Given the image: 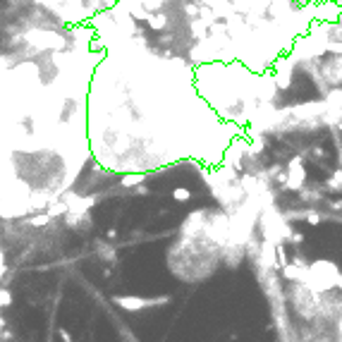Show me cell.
<instances>
[{
    "label": "cell",
    "mask_w": 342,
    "mask_h": 342,
    "mask_svg": "<svg viewBox=\"0 0 342 342\" xmlns=\"http://www.w3.org/2000/svg\"><path fill=\"white\" fill-rule=\"evenodd\" d=\"M168 301H170V297H158V299H146V297H134V294H115L113 297V304L124 309V311H144V309L161 306Z\"/></svg>",
    "instance_id": "6da1fadb"
},
{
    "label": "cell",
    "mask_w": 342,
    "mask_h": 342,
    "mask_svg": "<svg viewBox=\"0 0 342 342\" xmlns=\"http://www.w3.org/2000/svg\"><path fill=\"white\" fill-rule=\"evenodd\" d=\"M65 220H67V228H72V230H82V228H89V230H91V218H89V213H67Z\"/></svg>",
    "instance_id": "7a4b0ae2"
},
{
    "label": "cell",
    "mask_w": 342,
    "mask_h": 342,
    "mask_svg": "<svg viewBox=\"0 0 342 342\" xmlns=\"http://www.w3.org/2000/svg\"><path fill=\"white\" fill-rule=\"evenodd\" d=\"M46 213H48L51 218H57V216H67V213H69V206L65 204V201H55V204L51 206Z\"/></svg>",
    "instance_id": "3957f363"
},
{
    "label": "cell",
    "mask_w": 342,
    "mask_h": 342,
    "mask_svg": "<svg viewBox=\"0 0 342 342\" xmlns=\"http://www.w3.org/2000/svg\"><path fill=\"white\" fill-rule=\"evenodd\" d=\"M51 220H53V218H51L48 213H39V216H31L27 223L31 225V228H43V225H48Z\"/></svg>",
    "instance_id": "277c9868"
},
{
    "label": "cell",
    "mask_w": 342,
    "mask_h": 342,
    "mask_svg": "<svg viewBox=\"0 0 342 342\" xmlns=\"http://www.w3.org/2000/svg\"><path fill=\"white\" fill-rule=\"evenodd\" d=\"M5 306H12V292L7 287H0V309Z\"/></svg>",
    "instance_id": "5b68a950"
},
{
    "label": "cell",
    "mask_w": 342,
    "mask_h": 342,
    "mask_svg": "<svg viewBox=\"0 0 342 342\" xmlns=\"http://www.w3.org/2000/svg\"><path fill=\"white\" fill-rule=\"evenodd\" d=\"M139 182H141V175H124L122 177L124 187H134V184H139Z\"/></svg>",
    "instance_id": "8992f818"
},
{
    "label": "cell",
    "mask_w": 342,
    "mask_h": 342,
    "mask_svg": "<svg viewBox=\"0 0 342 342\" xmlns=\"http://www.w3.org/2000/svg\"><path fill=\"white\" fill-rule=\"evenodd\" d=\"M149 24H151L153 29H161V27L165 24V17H151V19H149Z\"/></svg>",
    "instance_id": "52a82bcc"
},
{
    "label": "cell",
    "mask_w": 342,
    "mask_h": 342,
    "mask_svg": "<svg viewBox=\"0 0 342 342\" xmlns=\"http://www.w3.org/2000/svg\"><path fill=\"white\" fill-rule=\"evenodd\" d=\"M175 199H177V201H187V199H189V192L179 187V189H175Z\"/></svg>",
    "instance_id": "ba28073f"
},
{
    "label": "cell",
    "mask_w": 342,
    "mask_h": 342,
    "mask_svg": "<svg viewBox=\"0 0 342 342\" xmlns=\"http://www.w3.org/2000/svg\"><path fill=\"white\" fill-rule=\"evenodd\" d=\"M57 335H60V340H62V342H74V338H72V335H69V333H67L65 328L57 330Z\"/></svg>",
    "instance_id": "9c48e42d"
},
{
    "label": "cell",
    "mask_w": 342,
    "mask_h": 342,
    "mask_svg": "<svg viewBox=\"0 0 342 342\" xmlns=\"http://www.w3.org/2000/svg\"><path fill=\"white\" fill-rule=\"evenodd\" d=\"M7 273V263H5V254H2V249H0V278Z\"/></svg>",
    "instance_id": "30bf717a"
},
{
    "label": "cell",
    "mask_w": 342,
    "mask_h": 342,
    "mask_svg": "<svg viewBox=\"0 0 342 342\" xmlns=\"http://www.w3.org/2000/svg\"><path fill=\"white\" fill-rule=\"evenodd\" d=\"M0 287H2V285H0Z\"/></svg>",
    "instance_id": "8fae6325"
}]
</instances>
